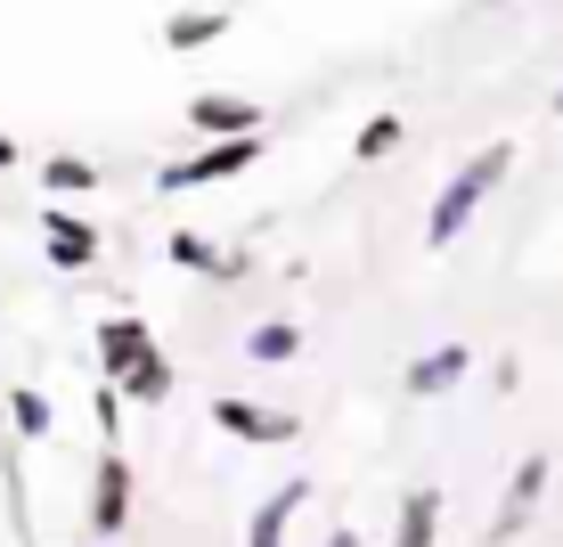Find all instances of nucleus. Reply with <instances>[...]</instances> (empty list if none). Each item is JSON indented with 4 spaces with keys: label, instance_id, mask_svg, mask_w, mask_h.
<instances>
[{
    "label": "nucleus",
    "instance_id": "9d476101",
    "mask_svg": "<svg viewBox=\"0 0 563 547\" xmlns=\"http://www.w3.org/2000/svg\"><path fill=\"white\" fill-rule=\"evenodd\" d=\"M140 351H155V336L140 319H131V310H114V319H99V368H107V384L123 376L131 360H140Z\"/></svg>",
    "mask_w": 563,
    "mask_h": 547
},
{
    "label": "nucleus",
    "instance_id": "5701e85b",
    "mask_svg": "<svg viewBox=\"0 0 563 547\" xmlns=\"http://www.w3.org/2000/svg\"><path fill=\"white\" fill-rule=\"evenodd\" d=\"M555 114H563V83H555Z\"/></svg>",
    "mask_w": 563,
    "mask_h": 547
},
{
    "label": "nucleus",
    "instance_id": "6ab92c4d",
    "mask_svg": "<svg viewBox=\"0 0 563 547\" xmlns=\"http://www.w3.org/2000/svg\"><path fill=\"white\" fill-rule=\"evenodd\" d=\"M123 408H131V401L114 393V384H99V401H90V417H99V434H107V441L123 434Z\"/></svg>",
    "mask_w": 563,
    "mask_h": 547
},
{
    "label": "nucleus",
    "instance_id": "39448f33",
    "mask_svg": "<svg viewBox=\"0 0 563 547\" xmlns=\"http://www.w3.org/2000/svg\"><path fill=\"white\" fill-rule=\"evenodd\" d=\"M269 114H262V99H245V90H197L188 99V131L197 140H238V131H262Z\"/></svg>",
    "mask_w": 563,
    "mask_h": 547
},
{
    "label": "nucleus",
    "instance_id": "b1692460",
    "mask_svg": "<svg viewBox=\"0 0 563 547\" xmlns=\"http://www.w3.org/2000/svg\"><path fill=\"white\" fill-rule=\"evenodd\" d=\"M490 9H507V0H490Z\"/></svg>",
    "mask_w": 563,
    "mask_h": 547
},
{
    "label": "nucleus",
    "instance_id": "2eb2a0df",
    "mask_svg": "<svg viewBox=\"0 0 563 547\" xmlns=\"http://www.w3.org/2000/svg\"><path fill=\"white\" fill-rule=\"evenodd\" d=\"M302 351V327L295 319H262L254 336H245V360H262V368H286Z\"/></svg>",
    "mask_w": 563,
    "mask_h": 547
},
{
    "label": "nucleus",
    "instance_id": "7ed1b4c3",
    "mask_svg": "<svg viewBox=\"0 0 563 547\" xmlns=\"http://www.w3.org/2000/svg\"><path fill=\"white\" fill-rule=\"evenodd\" d=\"M212 425H221L229 441H254V449L302 441V417H286V408H262V401H238V393H212Z\"/></svg>",
    "mask_w": 563,
    "mask_h": 547
},
{
    "label": "nucleus",
    "instance_id": "dca6fc26",
    "mask_svg": "<svg viewBox=\"0 0 563 547\" xmlns=\"http://www.w3.org/2000/svg\"><path fill=\"white\" fill-rule=\"evenodd\" d=\"M393 147H400V114L384 107V114H367V131L352 140V155H360V164H384V155H393Z\"/></svg>",
    "mask_w": 563,
    "mask_h": 547
},
{
    "label": "nucleus",
    "instance_id": "f3484780",
    "mask_svg": "<svg viewBox=\"0 0 563 547\" xmlns=\"http://www.w3.org/2000/svg\"><path fill=\"white\" fill-rule=\"evenodd\" d=\"M9 417H16V434H25V441L49 434V401L33 393V384H16V393H9Z\"/></svg>",
    "mask_w": 563,
    "mask_h": 547
},
{
    "label": "nucleus",
    "instance_id": "a211bd4d",
    "mask_svg": "<svg viewBox=\"0 0 563 547\" xmlns=\"http://www.w3.org/2000/svg\"><path fill=\"white\" fill-rule=\"evenodd\" d=\"M164 253H172L180 270H197V278H205V270H212V253H221V245H212V238H197V229H172V238H164Z\"/></svg>",
    "mask_w": 563,
    "mask_h": 547
},
{
    "label": "nucleus",
    "instance_id": "9b49d317",
    "mask_svg": "<svg viewBox=\"0 0 563 547\" xmlns=\"http://www.w3.org/2000/svg\"><path fill=\"white\" fill-rule=\"evenodd\" d=\"M221 33H229V9H172V17H164V50H172V57L212 50Z\"/></svg>",
    "mask_w": 563,
    "mask_h": 547
},
{
    "label": "nucleus",
    "instance_id": "0eeeda50",
    "mask_svg": "<svg viewBox=\"0 0 563 547\" xmlns=\"http://www.w3.org/2000/svg\"><path fill=\"white\" fill-rule=\"evenodd\" d=\"M465 376H474V351H465V343H433V351H417V360H409L400 393H409V401H441V393H457Z\"/></svg>",
    "mask_w": 563,
    "mask_h": 547
},
{
    "label": "nucleus",
    "instance_id": "6e6552de",
    "mask_svg": "<svg viewBox=\"0 0 563 547\" xmlns=\"http://www.w3.org/2000/svg\"><path fill=\"white\" fill-rule=\"evenodd\" d=\"M42 245H49V262L66 270V278L99 262V229H90V221H74L66 205H42Z\"/></svg>",
    "mask_w": 563,
    "mask_h": 547
},
{
    "label": "nucleus",
    "instance_id": "f257e3e1",
    "mask_svg": "<svg viewBox=\"0 0 563 547\" xmlns=\"http://www.w3.org/2000/svg\"><path fill=\"white\" fill-rule=\"evenodd\" d=\"M507 172H515V140H482V147L450 172V180H441L433 212H424V245H433V253H441V245H457V238H465V221L482 212V197H490Z\"/></svg>",
    "mask_w": 563,
    "mask_h": 547
},
{
    "label": "nucleus",
    "instance_id": "f8f14e48",
    "mask_svg": "<svg viewBox=\"0 0 563 547\" xmlns=\"http://www.w3.org/2000/svg\"><path fill=\"white\" fill-rule=\"evenodd\" d=\"M441 539V491L424 482V491L400 499V523H393V547H433Z\"/></svg>",
    "mask_w": 563,
    "mask_h": 547
},
{
    "label": "nucleus",
    "instance_id": "423d86ee",
    "mask_svg": "<svg viewBox=\"0 0 563 547\" xmlns=\"http://www.w3.org/2000/svg\"><path fill=\"white\" fill-rule=\"evenodd\" d=\"M548 474H555L548 458H522L515 474H507V499H498V515H490V547L522 539V523H531V515H539V499H548Z\"/></svg>",
    "mask_w": 563,
    "mask_h": 547
},
{
    "label": "nucleus",
    "instance_id": "412c9836",
    "mask_svg": "<svg viewBox=\"0 0 563 547\" xmlns=\"http://www.w3.org/2000/svg\"><path fill=\"white\" fill-rule=\"evenodd\" d=\"M16 164H25V147H16L9 131H0V172H16Z\"/></svg>",
    "mask_w": 563,
    "mask_h": 547
},
{
    "label": "nucleus",
    "instance_id": "f03ea898",
    "mask_svg": "<svg viewBox=\"0 0 563 547\" xmlns=\"http://www.w3.org/2000/svg\"><path fill=\"white\" fill-rule=\"evenodd\" d=\"M269 155V131H238V140H205L197 155H180V164L155 172V188L164 197H188V188H212V180H238V172H254Z\"/></svg>",
    "mask_w": 563,
    "mask_h": 547
},
{
    "label": "nucleus",
    "instance_id": "ddd939ff",
    "mask_svg": "<svg viewBox=\"0 0 563 547\" xmlns=\"http://www.w3.org/2000/svg\"><path fill=\"white\" fill-rule=\"evenodd\" d=\"M114 393H123V401H140V408L172 401V360H164V351H140V360H131L123 376H114Z\"/></svg>",
    "mask_w": 563,
    "mask_h": 547
},
{
    "label": "nucleus",
    "instance_id": "4468645a",
    "mask_svg": "<svg viewBox=\"0 0 563 547\" xmlns=\"http://www.w3.org/2000/svg\"><path fill=\"white\" fill-rule=\"evenodd\" d=\"M90 188H99L90 155H42V197H90Z\"/></svg>",
    "mask_w": 563,
    "mask_h": 547
},
{
    "label": "nucleus",
    "instance_id": "20e7f679",
    "mask_svg": "<svg viewBox=\"0 0 563 547\" xmlns=\"http://www.w3.org/2000/svg\"><path fill=\"white\" fill-rule=\"evenodd\" d=\"M123 523H131V458L123 449H99V474H90V532L99 539H123Z\"/></svg>",
    "mask_w": 563,
    "mask_h": 547
},
{
    "label": "nucleus",
    "instance_id": "aec40b11",
    "mask_svg": "<svg viewBox=\"0 0 563 547\" xmlns=\"http://www.w3.org/2000/svg\"><path fill=\"white\" fill-rule=\"evenodd\" d=\"M245 270H254V262H245V253H229V245H221V253H212V270H205V278H212V286H238Z\"/></svg>",
    "mask_w": 563,
    "mask_h": 547
},
{
    "label": "nucleus",
    "instance_id": "4be33fe9",
    "mask_svg": "<svg viewBox=\"0 0 563 547\" xmlns=\"http://www.w3.org/2000/svg\"><path fill=\"white\" fill-rule=\"evenodd\" d=\"M327 547H360V532H335V539H327Z\"/></svg>",
    "mask_w": 563,
    "mask_h": 547
},
{
    "label": "nucleus",
    "instance_id": "1a4fd4ad",
    "mask_svg": "<svg viewBox=\"0 0 563 547\" xmlns=\"http://www.w3.org/2000/svg\"><path fill=\"white\" fill-rule=\"evenodd\" d=\"M302 506H310V482H302V474L278 482V491L254 506V523H245V547H286V523H295Z\"/></svg>",
    "mask_w": 563,
    "mask_h": 547
}]
</instances>
